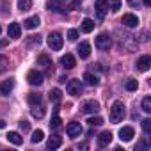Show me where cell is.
<instances>
[{
	"label": "cell",
	"instance_id": "6da1fadb",
	"mask_svg": "<svg viewBox=\"0 0 151 151\" xmlns=\"http://www.w3.org/2000/svg\"><path fill=\"white\" fill-rule=\"evenodd\" d=\"M124 116H126V110H124L123 101L116 100V101L112 103V107H110V121H112V123H119V121L124 119Z\"/></svg>",
	"mask_w": 151,
	"mask_h": 151
},
{
	"label": "cell",
	"instance_id": "7a4b0ae2",
	"mask_svg": "<svg viewBox=\"0 0 151 151\" xmlns=\"http://www.w3.org/2000/svg\"><path fill=\"white\" fill-rule=\"evenodd\" d=\"M46 43H48V46H50L52 50H60V48H62L64 39H62V36H60L59 32H50V36H48Z\"/></svg>",
	"mask_w": 151,
	"mask_h": 151
},
{
	"label": "cell",
	"instance_id": "3957f363",
	"mask_svg": "<svg viewBox=\"0 0 151 151\" xmlns=\"http://www.w3.org/2000/svg\"><path fill=\"white\" fill-rule=\"evenodd\" d=\"M94 45H96L98 50H103V52H105V50H109V48L112 46V39H110L109 34L103 32V34H100V36L94 39Z\"/></svg>",
	"mask_w": 151,
	"mask_h": 151
},
{
	"label": "cell",
	"instance_id": "277c9868",
	"mask_svg": "<svg viewBox=\"0 0 151 151\" xmlns=\"http://www.w3.org/2000/svg\"><path fill=\"white\" fill-rule=\"evenodd\" d=\"M27 80H29L30 86H41L45 82V75L41 71H37V69H30L27 73Z\"/></svg>",
	"mask_w": 151,
	"mask_h": 151
},
{
	"label": "cell",
	"instance_id": "5b68a950",
	"mask_svg": "<svg viewBox=\"0 0 151 151\" xmlns=\"http://www.w3.org/2000/svg\"><path fill=\"white\" fill-rule=\"evenodd\" d=\"M66 130H68V135H69L71 139H77V137H80V135H82V132H84L82 124H80V123H77V121H73V123H69Z\"/></svg>",
	"mask_w": 151,
	"mask_h": 151
},
{
	"label": "cell",
	"instance_id": "8992f818",
	"mask_svg": "<svg viewBox=\"0 0 151 151\" xmlns=\"http://www.w3.org/2000/svg\"><path fill=\"white\" fill-rule=\"evenodd\" d=\"M66 91H68V94H71V96H78V94L82 93V84H80V80H68Z\"/></svg>",
	"mask_w": 151,
	"mask_h": 151
},
{
	"label": "cell",
	"instance_id": "52a82bcc",
	"mask_svg": "<svg viewBox=\"0 0 151 151\" xmlns=\"http://www.w3.org/2000/svg\"><path fill=\"white\" fill-rule=\"evenodd\" d=\"M149 66H151V55H147V53L142 55V57H139L137 62H135V68H137L139 71H147Z\"/></svg>",
	"mask_w": 151,
	"mask_h": 151
},
{
	"label": "cell",
	"instance_id": "ba28073f",
	"mask_svg": "<svg viewBox=\"0 0 151 151\" xmlns=\"http://www.w3.org/2000/svg\"><path fill=\"white\" fill-rule=\"evenodd\" d=\"M94 9H96L98 18H100V20H103V18H105V14H107V11H109V2H107V0H96Z\"/></svg>",
	"mask_w": 151,
	"mask_h": 151
},
{
	"label": "cell",
	"instance_id": "9c48e42d",
	"mask_svg": "<svg viewBox=\"0 0 151 151\" xmlns=\"http://www.w3.org/2000/svg\"><path fill=\"white\" fill-rule=\"evenodd\" d=\"M121 23H123L124 27H130V29H133V27H137V25H139V18H137L135 14H132V13H126V14H123V20H121Z\"/></svg>",
	"mask_w": 151,
	"mask_h": 151
},
{
	"label": "cell",
	"instance_id": "30bf717a",
	"mask_svg": "<svg viewBox=\"0 0 151 151\" xmlns=\"http://www.w3.org/2000/svg\"><path fill=\"white\" fill-rule=\"evenodd\" d=\"M7 36H9L11 39H18V37L22 36V27H20L18 22L9 23V27H7Z\"/></svg>",
	"mask_w": 151,
	"mask_h": 151
},
{
	"label": "cell",
	"instance_id": "8fae6325",
	"mask_svg": "<svg viewBox=\"0 0 151 151\" xmlns=\"http://www.w3.org/2000/svg\"><path fill=\"white\" fill-rule=\"evenodd\" d=\"M60 64H62L64 69H73L75 66H77V60H75V57L71 53H66V55L60 57Z\"/></svg>",
	"mask_w": 151,
	"mask_h": 151
},
{
	"label": "cell",
	"instance_id": "7c38bea8",
	"mask_svg": "<svg viewBox=\"0 0 151 151\" xmlns=\"http://www.w3.org/2000/svg\"><path fill=\"white\" fill-rule=\"evenodd\" d=\"M37 66H43L48 73H52V69H53V64H52V59L48 57V55H45V53H41L39 57H37Z\"/></svg>",
	"mask_w": 151,
	"mask_h": 151
},
{
	"label": "cell",
	"instance_id": "4fadbf2b",
	"mask_svg": "<svg viewBox=\"0 0 151 151\" xmlns=\"http://www.w3.org/2000/svg\"><path fill=\"white\" fill-rule=\"evenodd\" d=\"M98 110H100V103L96 100H89L82 105V112H86V114H93V112H98Z\"/></svg>",
	"mask_w": 151,
	"mask_h": 151
},
{
	"label": "cell",
	"instance_id": "5bb4252c",
	"mask_svg": "<svg viewBox=\"0 0 151 151\" xmlns=\"http://www.w3.org/2000/svg\"><path fill=\"white\" fill-rule=\"evenodd\" d=\"M133 135H135V132H133V128H132V126H123V128L119 130V139H121L123 142L132 140V139H133Z\"/></svg>",
	"mask_w": 151,
	"mask_h": 151
},
{
	"label": "cell",
	"instance_id": "9a60e30c",
	"mask_svg": "<svg viewBox=\"0 0 151 151\" xmlns=\"http://www.w3.org/2000/svg\"><path fill=\"white\" fill-rule=\"evenodd\" d=\"M96 142H98V146H100V147H105V146H109V144L112 142V132H101V133L98 135Z\"/></svg>",
	"mask_w": 151,
	"mask_h": 151
},
{
	"label": "cell",
	"instance_id": "2e32d148",
	"mask_svg": "<svg viewBox=\"0 0 151 151\" xmlns=\"http://www.w3.org/2000/svg\"><path fill=\"white\" fill-rule=\"evenodd\" d=\"M77 52H78V57H80V59H89V55H91V45H89L87 41H84V43L78 45Z\"/></svg>",
	"mask_w": 151,
	"mask_h": 151
},
{
	"label": "cell",
	"instance_id": "e0dca14e",
	"mask_svg": "<svg viewBox=\"0 0 151 151\" xmlns=\"http://www.w3.org/2000/svg\"><path fill=\"white\" fill-rule=\"evenodd\" d=\"M39 23H41L39 16H30V18H27V20L23 22V27H25L27 30H34V29L39 27Z\"/></svg>",
	"mask_w": 151,
	"mask_h": 151
},
{
	"label": "cell",
	"instance_id": "ac0fdd59",
	"mask_svg": "<svg viewBox=\"0 0 151 151\" xmlns=\"http://www.w3.org/2000/svg\"><path fill=\"white\" fill-rule=\"evenodd\" d=\"M14 89V80L9 78V80H4V82H0V93H2L4 96H7L11 91Z\"/></svg>",
	"mask_w": 151,
	"mask_h": 151
},
{
	"label": "cell",
	"instance_id": "d6986e66",
	"mask_svg": "<svg viewBox=\"0 0 151 151\" xmlns=\"http://www.w3.org/2000/svg\"><path fill=\"white\" fill-rule=\"evenodd\" d=\"M6 137H7V140H9L11 144H14V146H22V144H23V137H22L18 132H9Z\"/></svg>",
	"mask_w": 151,
	"mask_h": 151
},
{
	"label": "cell",
	"instance_id": "ffe728a7",
	"mask_svg": "<svg viewBox=\"0 0 151 151\" xmlns=\"http://www.w3.org/2000/svg\"><path fill=\"white\" fill-rule=\"evenodd\" d=\"M60 144H62V137L60 135H52L50 139H48V142H46V146L50 147V149H57V147H60Z\"/></svg>",
	"mask_w": 151,
	"mask_h": 151
},
{
	"label": "cell",
	"instance_id": "44dd1931",
	"mask_svg": "<svg viewBox=\"0 0 151 151\" xmlns=\"http://www.w3.org/2000/svg\"><path fill=\"white\" fill-rule=\"evenodd\" d=\"M48 98H50V101H53V103H59V101H60V98H62V93H60V89H57V87L50 89V93H48Z\"/></svg>",
	"mask_w": 151,
	"mask_h": 151
},
{
	"label": "cell",
	"instance_id": "7402d4cb",
	"mask_svg": "<svg viewBox=\"0 0 151 151\" xmlns=\"http://www.w3.org/2000/svg\"><path fill=\"white\" fill-rule=\"evenodd\" d=\"M93 30H94V22H93L91 18H86V20L82 22V32L89 34V32H93Z\"/></svg>",
	"mask_w": 151,
	"mask_h": 151
},
{
	"label": "cell",
	"instance_id": "603a6c76",
	"mask_svg": "<svg viewBox=\"0 0 151 151\" xmlns=\"http://www.w3.org/2000/svg\"><path fill=\"white\" fill-rule=\"evenodd\" d=\"M30 114H32V117H37V119H41L43 116H45V109H43V105L39 103V105H32V110H30Z\"/></svg>",
	"mask_w": 151,
	"mask_h": 151
},
{
	"label": "cell",
	"instance_id": "cb8c5ba5",
	"mask_svg": "<svg viewBox=\"0 0 151 151\" xmlns=\"http://www.w3.org/2000/svg\"><path fill=\"white\" fill-rule=\"evenodd\" d=\"M84 80H86V84H89V86H98V77H96V75H93V73H84Z\"/></svg>",
	"mask_w": 151,
	"mask_h": 151
},
{
	"label": "cell",
	"instance_id": "d4e9b609",
	"mask_svg": "<svg viewBox=\"0 0 151 151\" xmlns=\"http://www.w3.org/2000/svg\"><path fill=\"white\" fill-rule=\"evenodd\" d=\"M18 9H20L22 13L32 9V0H18Z\"/></svg>",
	"mask_w": 151,
	"mask_h": 151
},
{
	"label": "cell",
	"instance_id": "484cf974",
	"mask_svg": "<svg viewBox=\"0 0 151 151\" xmlns=\"http://www.w3.org/2000/svg\"><path fill=\"white\" fill-rule=\"evenodd\" d=\"M29 103H30V105H39V103H41V94L30 93V94H29Z\"/></svg>",
	"mask_w": 151,
	"mask_h": 151
},
{
	"label": "cell",
	"instance_id": "4316f807",
	"mask_svg": "<svg viewBox=\"0 0 151 151\" xmlns=\"http://www.w3.org/2000/svg\"><path fill=\"white\" fill-rule=\"evenodd\" d=\"M48 7H50V9H53V11H57V13H64L62 6L57 2V0H48Z\"/></svg>",
	"mask_w": 151,
	"mask_h": 151
},
{
	"label": "cell",
	"instance_id": "83f0119b",
	"mask_svg": "<svg viewBox=\"0 0 151 151\" xmlns=\"http://www.w3.org/2000/svg\"><path fill=\"white\" fill-rule=\"evenodd\" d=\"M43 137H45L43 130H36V132L32 133V139H30V140H32L34 144H37V142H41V140H43Z\"/></svg>",
	"mask_w": 151,
	"mask_h": 151
},
{
	"label": "cell",
	"instance_id": "f1b7e54d",
	"mask_svg": "<svg viewBox=\"0 0 151 151\" xmlns=\"http://www.w3.org/2000/svg\"><path fill=\"white\" fill-rule=\"evenodd\" d=\"M142 110H144L146 114L151 112V98H149V96H146V98L142 100Z\"/></svg>",
	"mask_w": 151,
	"mask_h": 151
},
{
	"label": "cell",
	"instance_id": "f546056e",
	"mask_svg": "<svg viewBox=\"0 0 151 151\" xmlns=\"http://www.w3.org/2000/svg\"><path fill=\"white\" fill-rule=\"evenodd\" d=\"M60 123H62V121H60V117H59V116L55 114V116L52 117V123H50V128H52V130H57V128H60Z\"/></svg>",
	"mask_w": 151,
	"mask_h": 151
},
{
	"label": "cell",
	"instance_id": "4dcf8cb0",
	"mask_svg": "<svg viewBox=\"0 0 151 151\" xmlns=\"http://www.w3.org/2000/svg\"><path fill=\"white\" fill-rule=\"evenodd\" d=\"M107 2L110 4V9H112L114 13H117V11L121 9V0H107Z\"/></svg>",
	"mask_w": 151,
	"mask_h": 151
},
{
	"label": "cell",
	"instance_id": "1f68e13d",
	"mask_svg": "<svg viewBox=\"0 0 151 151\" xmlns=\"http://www.w3.org/2000/svg\"><path fill=\"white\" fill-rule=\"evenodd\" d=\"M137 87H139V82H137V80L130 78V80L126 82V91H137Z\"/></svg>",
	"mask_w": 151,
	"mask_h": 151
},
{
	"label": "cell",
	"instance_id": "d6a6232c",
	"mask_svg": "<svg viewBox=\"0 0 151 151\" xmlns=\"http://www.w3.org/2000/svg\"><path fill=\"white\" fill-rule=\"evenodd\" d=\"M87 123L94 128V126H101V124H103V119H101V117H89Z\"/></svg>",
	"mask_w": 151,
	"mask_h": 151
},
{
	"label": "cell",
	"instance_id": "836d02e7",
	"mask_svg": "<svg viewBox=\"0 0 151 151\" xmlns=\"http://www.w3.org/2000/svg\"><path fill=\"white\" fill-rule=\"evenodd\" d=\"M7 66H9V60H7V57L0 55V73H4V71L7 69Z\"/></svg>",
	"mask_w": 151,
	"mask_h": 151
},
{
	"label": "cell",
	"instance_id": "e575fe53",
	"mask_svg": "<svg viewBox=\"0 0 151 151\" xmlns=\"http://www.w3.org/2000/svg\"><path fill=\"white\" fill-rule=\"evenodd\" d=\"M142 130H144L146 135L151 133V119H144V121H142Z\"/></svg>",
	"mask_w": 151,
	"mask_h": 151
},
{
	"label": "cell",
	"instance_id": "d590c367",
	"mask_svg": "<svg viewBox=\"0 0 151 151\" xmlns=\"http://www.w3.org/2000/svg\"><path fill=\"white\" fill-rule=\"evenodd\" d=\"M77 37H78V30H75V29L68 30V39L69 41H77Z\"/></svg>",
	"mask_w": 151,
	"mask_h": 151
},
{
	"label": "cell",
	"instance_id": "8d00e7d4",
	"mask_svg": "<svg viewBox=\"0 0 151 151\" xmlns=\"http://www.w3.org/2000/svg\"><path fill=\"white\" fill-rule=\"evenodd\" d=\"M20 130L22 132H29L30 130V123L29 121H20Z\"/></svg>",
	"mask_w": 151,
	"mask_h": 151
},
{
	"label": "cell",
	"instance_id": "74e56055",
	"mask_svg": "<svg viewBox=\"0 0 151 151\" xmlns=\"http://www.w3.org/2000/svg\"><path fill=\"white\" fill-rule=\"evenodd\" d=\"M30 45H41V37L39 36H30Z\"/></svg>",
	"mask_w": 151,
	"mask_h": 151
},
{
	"label": "cell",
	"instance_id": "f35d334b",
	"mask_svg": "<svg viewBox=\"0 0 151 151\" xmlns=\"http://www.w3.org/2000/svg\"><path fill=\"white\" fill-rule=\"evenodd\" d=\"M7 43H9V39H0V48H4Z\"/></svg>",
	"mask_w": 151,
	"mask_h": 151
},
{
	"label": "cell",
	"instance_id": "ab89813d",
	"mask_svg": "<svg viewBox=\"0 0 151 151\" xmlns=\"http://www.w3.org/2000/svg\"><path fill=\"white\" fill-rule=\"evenodd\" d=\"M146 146H147L146 142H140V144H137V146H135V149H140V147H146Z\"/></svg>",
	"mask_w": 151,
	"mask_h": 151
},
{
	"label": "cell",
	"instance_id": "60d3db41",
	"mask_svg": "<svg viewBox=\"0 0 151 151\" xmlns=\"http://www.w3.org/2000/svg\"><path fill=\"white\" fill-rule=\"evenodd\" d=\"M142 2H144V6H146V7H149V6H151V0H142Z\"/></svg>",
	"mask_w": 151,
	"mask_h": 151
},
{
	"label": "cell",
	"instance_id": "b9f144b4",
	"mask_svg": "<svg viewBox=\"0 0 151 151\" xmlns=\"http://www.w3.org/2000/svg\"><path fill=\"white\" fill-rule=\"evenodd\" d=\"M66 80H68L66 77H60V78H59V82H60V84H66Z\"/></svg>",
	"mask_w": 151,
	"mask_h": 151
},
{
	"label": "cell",
	"instance_id": "7bdbcfd3",
	"mask_svg": "<svg viewBox=\"0 0 151 151\" xmlns=\"http://www.w3.org/2000/svg\"><path fill=\"white\" fill-rule=\"evenodd\" d=\"M0 128H6V121L4 119H0Z\"/></svg>",
	"mask_w": 151,
	"mask_h": 151
},
{
	"label": "cell",
	"instance_id": "ee69618b",
	"mask_svg": "<svg viewBox=\"0 0 151 151\" xmlns=\"http://www.w3.org/2000/svg\"><path fill=\"white\" fill-rule=\"evenodd\" d=\"M128 2H130V4H132V6H133V0H128Z\"/></svg>",
	"mask_w": 151,
	"mask_h": 151
},
{
	"label": "cell",
	"instance_id": "f6af8a7d",
	"mask_svg": "<svg viewBox=\"0 0 151 151\" xmlns=\"http://www.w3.org/2000/svg\"><path fill=\"white\" fill-rule=\"evenodd\" d=\"M0 32H2V27H0Z\"/></svg>",
	"mask_w": 151,
	"mask_h": 151
}]
</instances>
